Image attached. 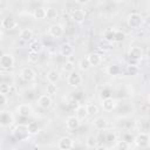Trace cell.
Returning a JSON list of instances; mask_svg holds the SVG:
<instances>
[{
    "label": "cell",
    "instance_id": "6",
    "mask_svg": "<svg viewBox=\"0 0 150 150\" xmlns=\"http://www.w3.org/2000/svg\"><path fill=\"white\" fill-rule=\"evenodd\" d=\"M48 34H49L52 38H55V39L61 38V36L64 34V27H63V25H62V23H59V22L52 23V25L48 27Z\"/></svg>",
    "mask_w": 150,
    "mask_h": 150
},
{
    "label": "cell",
    "instance_id": "27",
    "mask_svg": "<svg viewBox=\"0 0 150 150\" xmlns=\"http://www.w3.org/2000/svg\"><path fill=\"white\" fill-rule=\"evenodd\" d=\"M59 16V11L55 7H47V14H46V19L47 20H56Z\"/></svg>",
    "mask_w": 150,
    "mask_h": 150
},
{
    "label": "cell",
    "instance_id": "19",
    "mask_svg": "<svg viewBox=\"0 0 150 150\" xmlns=\"http://www.w3.org/2000/svg\"><path fill=\"white\" fill-rule=\"evenodd\" d=\"M16 26H18L16 20L11 16H6L1 20V27L4 29H14V28H16Z\"/></svg>",
    "mask_w": 150,
    "mask_h": 150
},
{
    "label": "cell",
    "instance_id": "15",
    "mask_svg": "<svg viewBox=\"0 0 150 150\" xmlns=\"http://www.w3.org/2000/svg\"><path fill=\"white\" fill-rule=\"evenodd\" d=\"M52 103H53V100H52V96L47 95V94H43L41 96H39L38 98V105L42 109H48L52 107Z\"/></svg>",
    "mask_w": 150,
    "mask_h": 150
},
{
    "label": "cell",
    "instance_id": "35",
    "mask_svg": "<svg viewBox=\"0 0 150 150\" xmlns=\"http://www.w3.org/2000/svg\"><path fill=\"white\" fill-rule=\"evenodd\" d=\"M87 109H88V114L94 116V115H97L98 114V107L94 103H88L87 104Z\"/></svg>",
    "mask_w": 150,
    "mask_h": 150
},
{
    "label": "cell",
    "instance_id": "28",
    "mask_svg": "<svg viewBox=\"0 0 150 150\" xmlns=\"http://www.w3.org/2000/svg\"><path fill=\"white\" fill-rule=\"evenodd\" d=\"M28 125V131H29V135L30 136H34V135H38L39 131H40V127L36 122H29L27 123Z\"/></svg>",
    "mask_w": 150,
    "mask_h": 150
},
{
    "label": "cell",
    "instance_id": "30",
    "mask_svg": "<svg viewBox=\"0 0 150 150\" xmlns=\"http://www.w3.org/2000/svg\"><path fill=\"white\" fill-rule=\"evenodd\" d=\"M90 67H91V66H90V63H89V61H88L87 57H83V59H81V60L79 61V68H80V70L86 71V70H88Z\"/></svg>",
    "mask_w": 150,
    "mask_h": 150
},
{
    "label": "cell",
    "instance_id": "9",
    "mask_svg": "<svg viewBox=\"0 0 150 150\" xmlns=\"http://www.w3.org/2000/svg\"><path fill=\"white\" fill-rule=\"evenodd\" d=\"M20 77L25 82H32L36 77V73L32 67H23L20 70Z\"/></svg>",
    "mask_w": 150,
    "mask_h": 150
},
{
    "label": "cell",
    "instance_id": "7",
    "mask_svg": "<svg viewBox=\"0 0 150 150\" xmlns=\"http://www.w3.org/2000/svg\"><path fill=\"white\" fill-rule=\"evenodd\" d=\"M128 55H129L130 61H136V62L143 60V57L145 56L143 48H142V47H138V46H132V47L129 49Z\"/></svg>",
    "mask_w": 150,
    "mask_h": 150
},
{
    "label": "cell",
    "instance_id": "34",
    "mask_svg": "<svg viewBox=\"0 0 150 150\" xmlns=\"http://www.w3.org/2000/svg\"><path fill=\"white\" fill-rule=\"evenodd\" d=\"M12 90V84L11 83H5L2 82L0 84V94H5V95H8Z\"/></svg>",
    "mask_w": 150,
    "mask_h": 150
},
{
    "label": "cell",
    "instance_id": "37",
    "mask_svg": "<svg viewBox=\"0 0 150 150\" xmlns=\"http://www.w3.org/2000/svg\"><path fill=\"white\" fill-rule=\"evenodd\" d=\"M39 60V54H35V53H30L29 52V55H28V61L30 63H36Z\"/></svg>",
    "mask_w": 150,
    "mask_h": 150
},
{
    "label": "cell",
    "instance_id": "42",
    "mask_svg": "<svg viewBox=\"0 0 150 150\" xmlns=\"http://www.w3.org/2000/svg\"><path fill=\"white\" fill-rule=\"evenodd\" d=\"M148 103H149V104H150V94H149V95H148Z\"/></svg>",
    "mask_w": 150,
    "mask_h": 150
},
{
    "label": "cell",
    "instance_id": "29",
    "mask_svg": "<svg viewBox=\"0 0 150 150\" xmlns=\"http://www.w3.org/2000/svg\"><path fill=\"white\" fill-rule=\"evenodd\" d=\"M107 73H108V75L117 76V75L121 73V68H120L117 64H110V66H108V68H107Z\"/></svg>",
    "mask_w": 150,
    "mask_h": 150
},
{
    "label": "cell",
    "instance_id": "2",
    "mask_svg": "<svg viewBox=\"0 0 150 150\" xmlns=\"http://www.w3.org/2000/svg\"><path fill=\"white\" fill-rule=\"evenodd\" d=\"M15 122L14 115L7 110V109H2L0 111V125L2 128H11Z\"/></svg>",
    "mask_w": 150,
    "mask_h": 150
},
{
    "label": "cell",
    "instance_id": "26",
    "mask_svg": "<svg viewBox=\"0 0 150 150\" xmlns=\"http://www.w3.org/2000/svg\"><path fill=\"white\" fill-rule=\"evenodd\" d=\"M115 34H116V29H114V28H107V29L103 32V39H104L107 42H114V40H115Z\"/></svg>",
    "mask_w": 150,
    "mask_h": 150
},
{
    "label": "cell",
    "instance_id": "32",
    "mask_svg": "<svg viewBox=\"0 0 150 150\" xmlns=\"http://www.w3.org/2000/svg\"><path fill=\"white\" fill-rule=\"evenodd\" d=\"M118 150H129L130 149V143H128L127 141L124 139H120L116 142V145H115Z\"/></svg>",
    "mask_w": 150,
    "mask_h": 150
},
{
    "label": "cell",
    "instance_id": "38",
    "mask_svg": "<svg viewBox=\"0 0 150 150\" xmlns=\"http://www.w3.org/2000/svg\"><path fill=\"white\" fill-rule=\"evenodd\" d=\"M143 25L150 28V14H146L145 16H143Z\"/></svg>",
    "mask_w": 150,
    "mask_h": 150
},
{
    "label": "cell",
    "instance_id": "20",
    "mask_svg": "<svg viewBox=\"0 0 150 150\" xmlns=\"http://www.w3.org/2000/svg\"><path fill=\"white\" fill-rule=\"evenodd\" d=\"M28 48H29V52H30V53H35V54H39V53L42 50V48H43V45H42V42H41L40 40H38V39H34L33 41H30V42H29V45H28Z\"/></svg>",
    "mask_w": 150,
    "mask_h": 150
},
{
    "label": "cell",
    "instance_id": "5",
    "mask_svg": "<svg viewBox=\"0 0 150 150\" xmlns=\"http://www.w3.org/2000/svg\"><path fill=\"white\" fill-rule=\"evenodd\" d=\"M134 143L138 148H146L150 145V135L148 132H138L134 137Z\"/></svg>",
    "mask_w": 150,
    "mask_h": 150
},
{
    "label": "cell",
    "instance_id": "21",
    "mask_svg": "<svg viewBox=\"0 0 150 150\" xmlns=\"http://www.w3.org/2000/svg\"><path fill=\"white\" fill-rule=\"evenodd\" d=\"M87 59H88V61H89V63H90L91 67H97V66H100L101 62H102V56H101L98 53H95V52L88 54Z\"/></svg>",
    "mask_w": 150,
    "mask_h": 150
},
{
    "label": "cell",
    "instance_id": "39",
    "mask_svg": "<svg viewBox=\"0 0 150 150\" xmlns=\"http://www.w3.org/2000/svg\"><path fill=\"white\" fill-rule=\"evenodd\" d=\"M95 150H109V149H108L105 145H103V144H102V145H98V146H97Z\"/></svg>",
    "mask_w": 150,
    "mask_h": 150
},
{
    "label": "cell",
    "instance_id": "18",
    "mask_svg": "<svg viewBox=\"0 0 150 150\" xmlns=\"http://www.w3.org/2000/svg\"><path fill=\"white\" fill-rule=\"evenodd\" d=\"M74 52H75L74 47H73L70 43H68V42L62 43V45H61V47H60V54H61L62 56L70 57V56H73V55H74Z\"/></svg>",
    "mask_w": 150,
    "mask_h": 150
},
{
    "label": "cell",
    "instance_id": "14",
    "mask_svg": "<svg viewBox=\"0 0 150 150\" xmlns=\"http://www.w3.org/2000/svg\"><path fill=\"white\" fill-rule=\"evenodd\" d=\"M81 120H79L76 116H68L66 118V127L68 130H76L81 127Z\"/></svg>",
    "mask_w": 150,
    "mask_h": 150
},
{
    "label": "cell",
    "instance_id": "11",
    "mask_svg": "<svg viewBox=\"0 0 150 150\" xmlns=\"http://www.w3.org/2000/svg\"><path fill=\"white\" fill-rule=\"evenodd\" d=\"M74 146V139L69 136H63L57 141V148L60 150H70Z\"/></svg>",
    "mask_w": 150,
    "mask_h": 150
},
{
    "label": "cell",
    "instance_id": "3",
    "mask_svg": "<svg viewBox=\"0 0 150 150\" xmlns=\"http://www.w3.org/2000/svg\"><path fill=\"white\" fill-rule=\"evenodd\" d=\"M127 23L130 28L132 29H138L142 27L143 25V16L139 14V13H130L128 16H127Z\"/></svg>",
    "mask_w": 150,
    "mask_h": 150
},
{
    "label": "cell",
    "instance_id": "13",
    "mask_svg": "<svg viewBox=\"0 0 150 150\" xmlns=\"http://www.w3.org/2000/svg\"><path fill=\"white\" fill-rule=\"evenodd\" d=\"M15 110H16L18 115H20V116H22V117H28V116H30L32 112H33V108H32V105L28 104V103H21V104H19Z\"/></svg>",
    "mask_w": 150,
    "mask_h": 150
},
{
    "label": "cell",
    "instance_id": "23",
    "mask_svg": "<svg viewBox=\"0 0 150 150\" xmlns=\"http://www.w3.org/2000/svg\"><path fill=\"white\" fill-rule=\"evenodd\" d=\"M86 145L89 149H96L98 146V138L94 134H89L86 137Z\"/></svg>",
    "mask_w": 150,
    "mask_h": 150
},
{
    "label": "cell",
    "instance_id": "4",
    "mask_svg": "<svg viewBox=\"0 0 150 150\" xmlns=\"http://www.w3.org/2000/svg\"><path fill=\"white\" fill-rule=\"evenodd\" d=\"M14 63H15V60H14V56L9 53H4L1 56H0V67L1 69L4 70H9L14 67Z\"/></svg>",
    "mask_w": 150,
    "mask_h": 150
},
{
    "label": "cell",
    "instance_id": "1",
    "mask_svg": "<svg viewBox=\"0 0 150 150\" xmlns=\"http://www.w3.org/2000/svg\"><path fill=\"white\" fill-rule=\"evenodd\" d=\"M12 136L16 139V141H25L27 139L30 135H29V131H28V125L27 124H23V123H19L16 124L13 129H12Z\"/></svg>",
    "mask_w": 150,
    "mask_h": 150
},
{
    "label": "cell",
    "instance_id": "22",
    "mask_svg": "<svg viewBox=\"0 0 150 150\" xmlns=\"http://www.w3.org/2000/svg\"><path fill=\"white\" fill-rule=\"evenodd\" d=\"M46 14H47V7H42V6L34 8L33 13H32V15H33V18L35 20H43V19H46Z\"/></svg>",
    "mask_w": 150,
    "mask_h": 150
},
{
    "label": "cell",
    "instance_id": "33",
    "mask_svg": "<svg viewBox=\"0 0 150 150\" xmlns=\"http://www.w3.org/2000/svg\"><path fill=\"white\" fill-rule=\"evenodd\" d=\"M127 39V35L123 30H116V34H115V40L114 42H117V43H121L123 42L124 40Z\"/></svg>",
    "mask_w": 150,
    "mask_h": 150
},
{
    "label": "cell",
    "instance_id": "24",
    "mask_svg": "<svg viewBox=\"0 0 150 150\" xmlns=\"http://www.w3.org/2000/svg\"><path fill=\"white\" fill-rule=\"evenodd\" d=\"M93 124H94V128L96 130H104L108 127V122H107V120L104 117H96V118H94Z\"/></svg>",
    "mask_w": 150,
    "mask_h": 150
},
{
    "label": "cell",
    "instance_id": "41",
    "mask_svg": "<svg viewBox=\"0 0 150 150\" xmlns=\"http://www.w3.org/2000/svg\"><path fill=\"white\" fill-rule=\"evenodd\" d=\"M109 150H118V149H117L116 146H112V148H111V149H109Z\"/></svg>",
    "mask_w": 150,
    "mask_h": 150
},
{
    "label": "cell",
    "instance_id": "17",
    "mask_svg": "<svg viewBox=\"0 0 150 150\" xmlns=\"http://www.w3.org/2000/svg\"><path fill=\"white\" fill-rule=\"evenodd\" d=\"M75 116H76L79 120H81V121L86 120V118L89 116L88 109H87V104H79V105L76 107V109H75Z\"/></svg>",
    "mask_w": 150,
    "mask_h": 150
},
{
    "label": "cell",
    "instance_id": "8",
    "mask_svg": "<svg viewBox=\"0 0 150 150\" xmlns=\"http://www.w3.org/2000/svg\"><path fill=\"white\" fill-rule=\"evenodd\" d=\"M67 82H68V84H69L70 87L76 88V87H79V86L82 83V76L80 75L79 71H76V70H71V71L68 73Z\"/></svg>",
    "mask_w": 150,
    "mask_h": 150
},
{
    "label": "cell",
    "instance_id": "10",
    "mask_svg": "<svg viewBox=\"0 0 150 150\" xmlns=\"http://www.w3.org/2000/svg\"><path fill=\"white\" fill-rule=\"evenodd\" d=\"M101 107L102 109L105 111V112H111L112 110H115V108L117 107V101L111 97V96H108V97H104L102 101H101Z\"/></svg>",
    "mask_w": 150,
    "mask_h": 150
},
{
    "label": "cell",
    "instance_id": "40",
    "mask_svg": "<svg viewBox=\"0 0 150 150\" xmlns=\"http://www.w3.org/2000/svg\"><path fill=\"white\" fill-rule=\"evenodd\" d=\"M145 56H146V59L150 61V47L146 49V54H145Z\"/></svg>",
    "mask_w": 150,
    "mask_h": 150
},
{
    "label": "cell",
    "instance_id": "31",
    "mask_svg": "<svg viewBox=\"0 0 150 150\" xmlns=\"http://www.w3.org/2000/svg\"><path fill=\"white\" fill-rule=\"evenodd\" d=\"M56 91H57V86L55 83H48L46 86V94L47 95L53 96V95L56 94Z\"/></svg>",
    "mask_w": 150,
    "mask_h": 150
},
{
    "label": "cell",
    "instance_id": "16",
    "mask_svg": "<svg viewBox=\"0 0 150 150\" xmlns=\"http://www.w3.org/2000/svg\"><path fill=\"white\" fill-rule=\"evenodd\" d=\"M19 38H20V40H22L25 42H30V41L34 40L33 39L34 38V32L30 28H23V29L20 30Z\"/></svg>",
    "mask_w": 150,
    "mask_h": 150
},
{
    "label": "cell",
    "instance_id": "25",
    "mask_svg": "<svg viewBox=\"0 0 150 150\" xmlns=\"http://www.w3.org/2000/svg\"><path fill=\"white\" fill-rule=\"evenodd\" d=\"M47 81L48 83H57L60 81V73L56 69H50L47 73Z\"/></svg>",
    "mask_w": 150,
    "mask_h": 150
},
{
    "label": "cell",
    "instance_id": "12",
    "mask_svg": "<svg viewBox=\"0 0 150 150\" xmlns=\"http://www.w3.org/2000/svg\"><path fill=\"white\" fill-rule=\"evenodd\" d=\"M70 19L75 23H82L86 20V12L82 8H75L70 12Z\"/></svg>",
    "mask_w": 150,
    "mask_h": 150
},
{
    "label": "cell",
    "instance_id": "36",
    "mask_svg": "<svg viewBox=\"0 0 150 150\" xmlns=\"http://www.w3.org/2000/svg\"><path fill=\"white\" fill-rule=\"evenodd\" d=\"M8 96L5 94H0V105H1V110L5 109V107L8 104Z\"/></svg>",
    "mask_w": 150,
    "mask_h": 150
}]
</instances>
